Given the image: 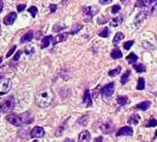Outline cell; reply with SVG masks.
Returning a JSON list of instances; mask_svg holds the SVG:
<instances>
[{
    "label": "cell",
    "instance_id": "obj_30",
    "mask_svg": "<svg viewBox=\"0 0 157 142\" xmlns=\"http://www.w3.org/2000/svg\"><path fill=\"white\" fill-rule=\"evenodd\" d=\"M157 125V120H154V118H150L148 122H145V127H155Z\"/></svg>",
    "mask_w": 157,
    "mask_h": 142
},
{
    "label": "cell",
    "instance_id": "obj_15",
    "mask_svg": "<svg viewBox=\"0 0 157 142\" xmlns=\"http://www.w3.org/2000/svg\"><path fill=\"white\" fill-rule=\"evenodd\" d=\"M150 102L149 101H145V102H141V103H138L137 106H135V109H137V110H147V109H149V106H150Z\"/></svg>",
    "mask_w": 157,
    "mask_h": 142
},
{
    "label": "cell",
    "instance_id": "obj_5",
    "mask_svg": "<svg viewBox=\"0 0 157 142\" xmlns=\"http://www.w3.org/2000/svg\"><path fill=\"white\" fill-rule=\"evenodd\" d=\"M99 128L103 132V134H111L115 130V124L111 121H104L102 122Z\"/></svg>",
    "mask_w": 157,
    "mask_h": 142
},
{
    "label": "cell",
    "instance_id": "obj_21",
    "mask_svg": "<svg viewBox=\"0 0 157 142\" xmlns=\"http://www.w3.org/2000/svg\"><path fill=\"white\" fill-rule=\"evenodd\" d=\"M137 56L135 54V53H130L128 57H126V61H128V63H130V64H135V62H137Z\"/></svg>",
    "mask_w": 157,
    "mask_h": 142
},
{
    "label": "cell",
    "instance_id": "obj_6",
    "mask_svg": "<svg viewBox=\"0 0 157 142\" xmlns=\"http://www.w3.org/2000/svg\"><path fill=\"white\" fill-rule=\"evenodd\" d=\"M11 90V80H0V94H7Z\"/></svg>",
    "mask_w": 157,
    "mask_h": 142
},
{
    "label": "cell",
    "instance_id": "obj_4",
    "mask_svg": "<svg viewBox=\"0 0 157 142\" xmlns=\"http://www.w3.org/2000/svg\"><path fill=\"white\" fill-rule=\"evenodd\" d=\"M114 91H115V83H109V84H106L103 87V89L100 90V94H102V97L104 101H109V98L111 97L112 95H114Z\"/></svg>",
    "mask_w": 157,
    "mask_h": 142
},
{
    "label": "cell",
    "instance_id": "obj_18",
    "mask_svg": "<svg viewBox=\"0 0 157 142\" xmlns=\"http://www.w3.org/2000/svg\"><path fill=\"white\" fill-rule=\"evenodd\" d=\"M147 16H148V12H141V13H138L136 19H135V23L138 24L140 21H143V20L147 18Z\"/></svg>",
    "mask_w": 157,
    "mask_h": 142
},
{
    "label": "cell",
    "instance_id": "obj_16",
    "mask_svg": "<svg viewBox=\"0 0 157 142\" xmlns=\"http://www.w3.org/2000/svg\"><path fill=\"white\" fill-rule=\"evenodd\" d=\"M51 40H52V36H47V37H45L43 40H42V45H40V47L42 49H45V47H47L50 43H51Z\"/></svg>",
    "mask_w": 157,
    "mask_h": 142
},
{
    "label": "cell",
    "instance_id": "obj_2",
    "mask_svg": "<svg viewBox=\"0 0 157 142\" xmlns=\"http://www.w3.org/2000/svg\"><path fill=\"white\" fill-rule=\"evenodd\" d=\"M52 101H53V92L52 90H50V89H45V90L39 91L37 94V96H35V103H37V106H42V108L50 106Z\"/></svg>",
    "mask_w": 157,
    "mask_h": 142
},
{
    "label": "cell",
    "instance_id": "obj_22",
    "mask_svg": "<svg viewBox=\"0 0 157 142\" xmlns=\"http://www.w3.org/2000/svg\"><path fill=\"white\" fill-rule=\"evenodd\" d=\"M148 5V0H138V1H136V4H135V6L137 7V9H143V7H145Z\"/></svg>",
    "mask_w": 157,
    "mask_h": 142
},
{
    "label": "cell",
    "instance_id": "obj_43",
    "mask_svg": "<svg viewBox=\"0 0 157 142\" xmlns=\"http://www.w3.org/2000/svg\"><path fill=\"white\" fill-rule=\"evenodd\" d=\"M93 142H103V137H97V139H95Z\"/></svg>",
    "mask_w": 157,
    "mask_h": 142
},
{
    "label": "cell",
    "instance_id": "obj_19",
    "mask_svg": "<svg viewBox=\"0 0 157 142\" xmlns=\"http://www.w3.org/2000/svg\"><path fill=\"white\" fill-rule=\"evenodd\" d=\"M138 122H140V116L137 115V114L131 115L129 117V120H128V123L129 124H137Z\"/></svg>",
    "mask_w": 157,
    "mask_h": 142
},
{
    "label": "cell",
    "instance_id": "obj_12",
    "mask_svg": "<svg viewBox=\"0 0 157 142\" xmlns=\"http://www.w3.org/2000/svg\"><path fill=\"white\" fill-rule=\"evenodd\" d=\"M83 11H84L85 14L90 16V17H93L97 12H98V9L97 7H92V6H86V7L83 9Z\"/></svg>",
    "mask_w": 157,
    "mask_h": 142
},
{
    "label": "cell",
    "instance_id": "obj_29",
    "mask_svg": "<svg viewBox=\"0 0 157 142\" xmlns=\"http://www.w3.org/2000/svg\"><path fill=\"white\" fill-rule=\"evenodd\" d=\"M119 72H121V68H116L114 70L109 71V76H110V77H115V76H117Z\"/></svg>",
    "mask_w": 157,
    "mask_h": 142
},
{
    "label": "cell",
    "instance_id": "obj_26",
    "mask_svg": "<svg viewBox=\"0 0 157 142\" xmlns=\"http://www.w3.org/2000/svg\"><path fill=\"white\" fill-rule=\"evenodd\" d=\"M133 69L137 72H144L145 71V66L143 64H133Z\"/></svg>",
    "mask_w": 157,
    "mask_h": 142
},
{
    "label": "cell",
    "instance_id": "obj_34",
    "mask_svg": "<svg viewBox=\"0 0 157 142\" xmlns=\"http://www.w3.org/2000/svg\"><path fill=\"white\" fill-rule=\"evenodd\" d=\"M121 11V6L119 5H115L112 9H111V12H112V14H116V13H118Z\"/></svg>",
    "mask_w": 157,
    "mask_h": 142
},
{
    "label": "cell",
    "instance_id": "obj_48",
    "mask_svg": "<svg viewBox=\"0 0 157 142\" xmlns=\"http://www.w3.org/2000/svg\"><path fill=\"white\" fill-rule=\"evenodd\" d=\"M33 142H38V141H37V140H35V141H33Z\"/></svg>",
    "mask_w": 157,
    "mask_h": 142
},
{
    "label": "cell",
    "instance_id": "obj_28",
    "mask_svg": "<svg viewBox=\"0 0 157 142\" xmlns=\"http://www.w3.org/2000/svg\"><path fill=\"white\" fill-rule=\"evenodd\" d=\"M144 87H145L144 78H140V80H138V83H137V90H143Z\"/></svg>",
    "mask_w": 157,
    "mask_h": 142
},
{
    "label": "cell",
    "instance_id": "obj_33",
    "mask_svg": "<svg viewBox=\"0 0 157 142\" xmlns=\"http://www.w3.org/2000/svg\"><path fill=\"white\" fill-rule=\"evenodd\" d=\"M28 12H30V13L32 14V17H35V16H37V12H38V11H37V7L32 6V7H30V9H28Z\"/></svg>",
    "mask_w": 157,
    "mask_h": 142
},
{
    "label": "cell",
    "instance_id": "obj_40",
    "mask_svg": "<svg viewBox=\"0 0 157 142\" xmlns=\"http://www.w3.org/2000/svg\"><path fill=\"white\" fill-rule=\"evenodd\" d=\"M17 9H18V12L24 11V9H25V5H19V6H17Z\"/></svg>",
    "mask_w": 157,
    "mask_h": 142
},
{
    "label": "cell",
    "instance_id": "obj_36",
    "mask_svg": "<svg viewBox=\"0 0 157 142\" xmlns=\"http://www.w3.org/2000/svg\"><path fill=\"white\" fill-rule=\"evenodd\" d=\"M16 49H17V47H16V46H12V49H11V50H9V52L6 53V57H7V58H9V57H11V56H12V54H13V53H14V51H16Z\"/></svg>",
    "mask_w": 157,
    "mask_h": 142
},
{
    "label": "cell",
    "instance_id": "obj_42",
    "mask_svg": "<svg viewBox=\"0 0 157 142\" xmlns=\"http://www.w3.org/2000/svg\"><path fill=\"white\" fill-rule=\"evenodd\" d=\"M56 9H57V6H56L54 4L50 5V11H51V12H56Z\"/></svg>",
    "mask_w": 157,
    "mask_h": 142
},
{
    "label": "cell",
    "instance_id": "obj_24",
    "mask_svg": "<svg viewBox=\"0 0 157 142\" xmlns=\"http://www.w3.org/2000/svg\"><path fill=\"white\" fill-rule=\"evenodd\" d=\"M117 103L119 106H125L128 103V97L126 96H118L117 97Z\"/></svg>",
    "mask_w": 157,
    "mask_h": 142
},
{
    "label": "cell",
    "instance_id": "obj_25",
    "mask_svg": "<svg viewBox=\"0 0 157 142\" xmlns=\"http://www.w3.org/2000/svg\"><path fill=\"white\" fill-rule=\"evenodd\" d=\"M122 39H124V35H123L122 32H118L117 35L115 36V38H114V44L115 45H117Z\"/></svg>",
    "mask_w": 157,
    "mask_h": 142
},
{
    "label": "cell",
    "instance_id": "obj_23",
    "mask_svg": "<svg viewBox=\"0 0 157 142\" xmlns=\"http://www.w3.org/2000/svg\"><path fill=\"white\" fill-rule=\"evenodd\" d=\"M111 57H112L114 59H118V58H121V57H122V52H121V50H118V49L112 50V52H111Z\"/></svg>",
    "mask_w": 157,
    "mask_h": 142
},
{
    "label": "cell",
    "instance_id": "obj_38",
    "mask_svg": "<svg viewBox=\"0 0 157 142\" xmlns=\"http://www.w3.org/2000/svg\"><path fill=\"white\" fill-rule=\"evenodd\" d=\"M151 13H152L154 16H157V2L152 6V9H151Z\"/></svg>",
    "mask_w": 157,
    "mask_h": 142
},
{
    "label": "cell",
    "instance_id": "obj_39",
    "mask_svg": "<svg viewBox=\"0 0 157 142\" xmlns=\"http://www.w3.org/2000/svg\"><path fill=\"white\" fill-rule=\"evenodd\" d=\"M20 54H21V51H18V52L14 54V57H13V62H16V61H18V59H19Z\"/></svg>",
    "mask_w": 157,
    "mask_h": 142
},
{
    "label": "cell",
    "instance_id": "obj_3",
    "mask_svg": "<svg viewBox=\"0 0 157 142\" xmlns=\"http://www.w3.org/2000/svg\"><path fill=\"white\" fill-rule=\"evenodd\" d=\"M16 106V99L14 97H9L7 99H5L1 104H0V111L2 113H9V111H12Z\"/></svg>",
    "mask_w": 157,
    "mask_h": 142
},
{
    "label": "cell",
    "instance_id": "obj_41",
    "mask_svg": "<svg viewBox=\"0 0 157 142\" xmlns=\"http://www.w3.org/2000/svg\"><path fill=\"white\" fill-rule=\"evenodd\" d=\"M112 0H99V2L100 4H103V5H106V4H110Z\"/></svg>",
    "mask_w": 157,
    "mask_h": 142
},
{
    "label": "cell",
    "instance_id": "obj_50",
    "mask_svg": "<svg viewBox=\"0 0 157 142\" xmlns=\"http://www.w3.org/2000/svg\"><path fill=\"white\" fill-rule=\"evenodd\" d=\"M156 136H157V132H156Z\"/></svg>",
    "mask_w": 157,
    "mask_h": 142
},
{
    "label": "cell",
    "instance_id": "obj_13",
    "mask_svg": "<svg viewBox=\"0 0 157 142\" xmlns=\"http://www.w3.org/2000/svg\"><path fill=\"white\" fill-rule=\"evenodd\" d=\"M66 38H68V35H66V33H59L58 36H56L54 38H52V43L56 45V44H58V43H60V42H64Z\"/></svg>",
    "mask_w": 157,
    "mask_h": 142
},
{
    "label": "cell",
    "instance_id": "obj_14",
    "mask_svg": "<svg viewBox=\"0 0 157 142\" xmlns=\"http://www.w3.org/2000/svg\"><path fill=\"white\" fill-rule=\"evenodd\" d=\"M33 39V32H27V33H25V35L21 37V39H20V43H28V42H31Z\"/></svg>",
    "mask_w": 157,
    "mask_h": 142
},
{
    "label": "cell",
    "instance_id": "obj_45",
    "mask_svg": "<svg viewBox=\"0 0 157 142\" xmlns=\"http://www.w3.org/2000/svg\"><path fill=\"white\" fill-rule=\"evenodd\" d=\"M64 142H75V141H73L72 139H66V140H65Z\"/></svg>",
    "mask_w": 157,
    "mask_h": 142
},
{
    "label": "cell",
    "instance_id": "obj_1",
    "mask_svg": "<svg viewBox=\"0 0 157 142\" xmlns=\"http://www.w3.org/2000/svg\"><path fill=\"white\" fill-rule=\"evenodd\" d=\"M6 120L9 121V123L21 127L25 124H30L33 122V116L31 115V113H24V114H9L6 116Z\"/></svg>",
    "mask_w": 157,
    "mask_h": 142
},
{
    "label": "cell",
    "instance_id": "obj_46",
    "mask_svg": "<svg viewBox=\"0 0 157 142\" xmlns=\"http://www.w3.org/2000/svg\"><path fill=\"white\" fill-rule=\"evenodd\" d=\"M149 1H150V2L152 4V2H155V1H157V0H149Z\"/></svg>",
    "mask_w": 157,
    "mask_h": 142
},
{
    "label": "cell",
    "instance_id": "obj_44",
    "mask_svg": "<svg viewBox=\"0 0 157 142\" xmlns=\"http://www.w3.org/2000/svg\"><path fill=\"white\" fill-rule=\"evenodd\" d=\"M2 7H4V4H2V0H0V12L2 11Z\"/></svg>",
    "mask_w": 157,
    "mask_h": 142
},
{
    "label": "cell",
    "instance_id": "obj_17",
    "mask_svg": "<svg viewBox=\"0 0 157 142\" xmlns=\"http://www.w3.org/2000/svg\"><path fill=\"white\" fill-rule=\"evenodd\" d=\"M122 21H123V16H118V17L114 18V19L111 20L110 25H111V26H114V27H116V26H118L119 24H122Z\"/></svg>",
    "mask_w": 157,
    "mask_h": 142
},
{
    "label": "cell",
    "instance_id": "obj_49",
    "mask_svg": "<svg viewBox=\"0 0 157 142\" xmlns=\"http://www.w3.org/2000/svg\"><path fill=\"white\" fill-rule=\"evenodd\" d=\"M0 80H1V76H0Z\"/></svg>",
    "mask_w": 157,
    "mask_h": 142
},
{
    "label": "cell",
    "instance_id": "obj_37",
    "mask_svg": "<svg viewBox=\"0 0 157 142\" xmlns=\"http://www.w3.org/2000/svg\"><path fill=\"white\" fill-rule=\"evenodd\" d=\"M63 28H64V26H60V25H54V26H53V31H54V32H59V31L63 30Z\"/></svg>",
    "mask_w": 157,
    "mask_h": 142
},
{
    "label": "cell",
    "instance_id": "obj_20",
    "mask_svg": "<svg viewBox=\"0 0 157 142\" xmlns=\"http://www.w3.org/2000/svg\"><path fill=\"white\" fill-rule=\"evenodd\" d=\"M83 28V25L82 24H75L73 26H72V28H71V35H75V33H77V32H79L80 30Z\"/></svg>",
    "mask_w": 157,
    "mask_h": 142
},
{
    "label": "cell",
    "instance_id": "obj_35",
    "mask_svg": "<svg viewBox=\"0 0 157 142\" xmlns=\"http://www.w3.org/2000/svg\"><path fill=\"white\" fill-rule=\"evenodd\" d=\"M132 45H133V40H129V42H126V43L124 44V49H125V50H129Z\"/></svg>",
    "mask_w": 157,
    "mask_h": 142
},
{
    "label": "cell",
    "instance_id": "obj_8",
    "mask_svg": "<svg viewBox=\"0 0 157 142\" xmlns=\"http://www.w3.org/2000/svg\"><path fill=\"white\" fill-rule=\"evenodd\" d=\"M133 134V130L130 127H122L118 132H117V136H131Z\"/></svg>",
    "mask_w": 157,
    "mask_h": 142
},
{
    "label": "cell",
    "instance_id": "obj_32",
    "mask_svg": "<svg viewBox=\"0 0 157 142\" xmlns=\"http://www.w3.org/2000/svg\"><path fill=\"white\" fill-rule=\"evenodd\" d=\"M78 124H80V125H86L87 124V115L80 117V120H78Z\"/></svg>",
    "mask_w": 157,
    "mask_h": 142
},
{
    "label": "cell",
    "instance_id": "obj_47",
    "mask_svg": "<svg viewBox=\"0 0 157 142\" xmlns=\"http://www.w3.org/2000/svg\"><path fill=\"white\" fill-rule=\"evenodd\" d=\"M1 61H2V58H0V63H1Z\"/></svg>",
    "mask_w": 157,
    "mask_h": 142
},
{
    "label": "cell",
    "instance_id": "obj_7",
    "mask_svg": "<svg viewBox=\"0 0 157 142\" xmlns=\"http://www.w3.org/2000/svg\"><path fill=\"white\" fill-rule=\"evenodd\" d=\"M31 137H33V139H39V137H43L44 135H45V130H44L42 127H35L33 128L32 130H31Z\"/></svg>",
    "mask_w": 157,
    "mask_h": 142
},
{
    "label": "cell",
    "instance_id": "obj_10",
    "mask_svg": "<svg viewBox=\"0 0 157 142\" xmlns=\"http://www.w3.org/2000/svg\"><path fill=\"white\" fill-rule=\"evenodd\" d=\"M90 139H91L90 133H89L87 130H83L82 133L79 134L78 142H90Z\"/></svg>",
    "mask_w": 157,
    "mask_h": 142
},
{
    "label": "cell",
    "instance_id": "obj_11",
    "mask_svg": "<svg viewBox=\"0 0 157 142\" xmlns=\"http://www.w3.org/2000/svg\"><path fill=\"white\" fill-rule=\"evenodd\" d=\"M83 102H84V104H86L87 106H90L92 104V97H91V95H90V90H85V91H84Z\"/></svg>",
    "mask_w": 157,
    "mask_h": 142
},
{
    "label": "cell",
    "instance_id": "obj_31",
    "mask_svg": "<svg viewBox=\"0 0 157 142\" xmlns=\"http://www.w3.org/2000/svg\"><path fill=\"white\" fill-rule=\"evenodd\" d=\"M98 35L100 36V37H104V38L109 37V28H108V27H105V28H103L102 31H99V33H98Z\"/></svg>",
    "mask_w": 157,
    "mask_h": 142
},
{
    "label": "cell",
    "instance_id": "obj_9",
    "mask_svg": "<svg viewBox=\"0 0 157 142\" xmlns=\"http://www.w3.org/2000/svg\"><path fill=\"white\" fill-rule=\"evenodd\" d=\"M17 19V13L16 12H11L9 14H7L6 17L4 18V24L6 25H12Z\"/></svg>",
    "mask_w": 157,
    "mask_h": 142
},
{
    "label": "cell",
    "instance_id": "obj_27",
    "mask_svg": "<svg viewBox=\"0 0 157 142\" xmlns=\"http://www.w3.org/2000/svg\"><path fill=\"white\" fill-rule=\"evenodd\" d=\"M129 77H130V71L126 70L125 71V73L122 76V80H121V83L122 84H125L126 82H128V80H129Z\"/></svg>",
    "mask_w": 157,
    "mask_h": 142
}]
</instances>
